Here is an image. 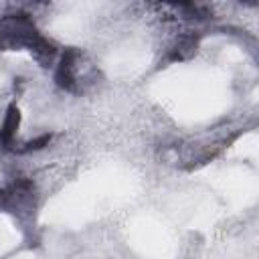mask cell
<instances>
[{"label": "cell", "instance_id": "6da1fadb", "mask_svg": "<svg viewBox=\"0 0 259 259\" xmlns=\"http://www.w3.org/2000/svg\"><path fill=\"white\" fill-rule=\"evenodd\" d=\"M20 49L30 51L42 67H49L57 55V47L38 32L26 12H12L0 18V51Z\"/></svg>", "mask_w": 259, "mask_h": 259}, {"label": "cell", "instance_id": "7a4b0ae2", "mask_svg": "<svg viewBox=\"0 0 259 259\" xmlns=\"http://www.w3.org/2000/svg\"><path fill=\"white\" fill-rule=\"evenodd\" d=\"M99 71L93 61L79 49H67L55 71V81L61 89L69 93H85L97 83Z\"/></svg>", "mask_w": 259, "mask_h": 259}, {"label": "cell", "instance_id": "3957f363", "mask_svg": "<svg viewBox=\"0 0 259 259\" xmlns=\"http://www.w3.org/2000/svg\"><path fill=\"white\" fill-rule=\"evenodd\" d=\"M34 186L30 180L18 178L4 188H0V210L16 214L20 219L30 217L34 210Z\"/></svg>", "mask_w": 259, "mask_h": 259}, {"label": "cell", "instance_id": "277c9868", "mask_svg": "<svg viewBox=\"0 0 259 259\" xmlns=\"http://www.w3.org/2000/svg\"><path fill=\"white\" fill-rule=\"evenodd\" d=\"M18 121H20V113L16 107H10L4 121H2V127H0V144L4 148H12L14 144V138H16V130H18Z\"/></svg>", "mask_w": 259, "mask_h": 259}, {"label": "cell", "instance_id": "5b68a950", "mask_svg": "<svg viewBox=\"0 0 259 259\" xmlns=\"http://www.w3.org/2000/svg\"><path fill=\"white\" fill-rule=\"evenodd\" d=\"M196 47H198V38L192 36V34H186V36H180L174 47L170 49V55L168 59L170 61H182V59H188L190 55L196 53Z\"/></svg>", "mask_w": 259, "mask_h": 259}]
</instances>
